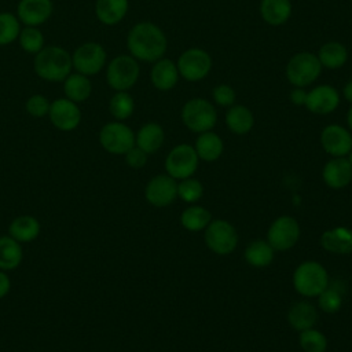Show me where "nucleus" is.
<instances>
[{
	"instance_id": "nucleus-1",
	"label": "nucleus",
	"mask_w": 352,
	"mask_h": 352,
	"mask_svg": "<svg viewBox=\"0 0 352 352\" xmlns=\"http://www.w3.org/2000/svg\"><path fill=\"white\" fill-rule=\"evenodd\" d=\"M126 45L133 58L144 62H154L165 54L166 37L154 23L140 22L129 30Z\"/></svg>"
},
{
	"instance_id": "nucleus-2",
	"label": "nucleus",
	"mask_w": 352,
	"mask_h": 352,
	"mask_svg": "<svg viewBox=\"0 0 352 352\" xmlns=\"http://www.w3.org/2000/svg\"><path fill=\"white\" fill-rule=\"evenodd\" d=\"M73 67L72 55L56 45L44 47L34 56V70L47 81H65Z\"/></svg>"
},
{
	"instance_id": "nucleus-3",
	"label": "nucleus",
	"mask_w": 352,
	"mask_h": 352,
	"mask_svg": "<svg viewBox=\"0 0 352 352\" xmlns=\"http://www.w3.org/2000/svg\"><path fill=\"white\" fill-rule=\"evenodd\" d=\"M293 283L300 294L318 297L329 286V275L322 264L316 261H305L296 268Z\"/></svg>"
},
{
	"instance_id": "nucleus-4",
	"label": "nucleus",
	"mask_w": 352,
	"mask_h": 352,
	"mask_svg": "<svg viewBox=\"0 0 352 352\" xmlns=\"http://www.w3.org/2000/svg\"><path fill=\"white\" fill-rule=\"evenodd\" d=\"M182 120L184 125L192 132H208L210 131L217 120V114L212 103L205 99H191L182 110Z\"/></svg>"
},
{
	"instance_id": "nucleus-5",
	"label": "nucleus",
	"mask_w": 352,
	"mask_h": 352,
	"mask_svg": "<svg viewBox=\"0 0 352 352\" xmlns=\"http://www.w3.org/2000/svg\"><path fill=\"white\" fill-rule=\"evenodd\" d=\"M322 70V65L311 52H298L296 54L286 66L287 80L296 87H307L314 82Z\"/></svg>"
},
{
	"instance_id": "nucleus-6",
	"label": "nucleus",
	"mask_w": 352,
	"mask_h": 352,
	"mask_svg": "<svg viewBox=\"0 0 352 352\" xmlns=\"http://www.w3.org/2000/svg\"><path fill=\"white\" fill-rule=\"evenodd\" d=\"M139 72V65L133 56L118 55L109 63L106 78L113 89L126 91L138 81Z\"/></svg>"
},
{
	"instance_id": "nucleus-7",
	"label": "nucleus",
	"mask_w": 352,
	"mask_h": 352,
	"mask_svg": "<svg viewBox=\"0 0 352 352\" xmlns=\"http://www.w3.org/2000/svg\"><path fill=\"white\" fill-rule=\"evenodd\" d=\"M198 166V154L190 144H179L170 150L165 160V169L170 177L187 179Z\"/></svg>"
},
{
	"instance_id": "nucleus-8",
	"label": "nucleus",
	"mask_w": 352,
	"mask_h": 352,
	"mask_svg": "<svg viewBox=\"0 0 352 352\" xmlns=\"http://www.w3.org/2000/svg\"><path fill=\"white\" fill-rule=\"evenodd\" d=\"M99 142L111 154H125L135 146V135L122 122H109L100 129Z\"/></svg>"
},
{
	"instance_id": "nucleus-9",
	"label": "nucleus",
	"mask_w": 352,
	"mask_h": 352,
	"mask_svg": "<svg viewBox=\"0 0 352 352\" xmlns=\"http://www.w3.org/2000/svg\"><path fill=\"white\" fill-rule=\"evenodd\" d=\"M72 63L77 73L84 76L96 74L106 63V51L98 43H84L72 55Z\"/></svg>"
},
{
	"instance_id": "nucleus-10",
	"label": "nucleus",
	"mask_w": 352,
	"mask_h": 352,
	"mask_svg": "<svg viewBox=\"0 0 352 352\" xmlns=\"http://www.w3.org/2000/svg\"><path fill=\"white\" fill-rule=\"evenodd\" d=\"M205 242L212 252L217 254H228L235 249L238 235L228 221L214 220L210 221L205 230Z\"/></svg>"
},
{
	"instance_id": "nucleus-11",
	"label": "nucleus",
	"mask_w": 352,
	"mask_h": 352,
	"mask_svg": "<svg viewBox=\"0 0 352 352\" xmlns=\"http://www.w3.org/2000/svg\"><path fill=\"white\" fill-rule=\"evenodd\" d=\"M300 236V226L290 216L278 217L268 230V243L274 250H289L292 249Z\"/></svg>"
},
{
	"instance_id": "nucleus-12",
	"label": "nucleus",
	"mask_w": 352,
	"mask_h": 352,
	"mask_svg": "<svg viewBox=\"0 0 352 352\" xmlns=\"http://www.w3.org/2000/svg\"><path fill=\"white\" fill-rule=\"evenodd\" d=\"M176 66L183 78L187 81H198L208 76L212 66V59L204 50L191 48L180 55Z\"/></svg>"
},
{
	"instance_id": "nucleus-13",
	"label": "nucleus",
	"mask_w": 352,
	"mask_h": 352,
	"mask_svg": "<svg viewBox=\"0 0 352 352\" xmlns=\"http://www.w3.org/2000/svg\"><path fill=\"white\" fill-rule=\"evenodd\" d=\"M48 116L52 125L65 132L73 131L74 128L78 126L81 121V111L77 103L67 98H60L54 100L50 104Z\"/></svg>"
},
{
	"instance_id": "nucleus-14",
	"label": "nucleus",
	"mask_w": 352,
	"mask_h": 352,
	"mask_svg": "<svg viewBox=\"0 0 352 352\" xmlns=\"http://www.w3.org/2000/svg\"><path fill=\"white\" fill-rule=\"evenodd\" d=\"M144 195L154 206H168L177 197V183L169 175H158L147 183Z\"/></svg>"
},
{
	"instance_id": "nucleus-15",
	"label": "nucleus",
	"mask_w": 352,
	"mask_h": 352,
	"mask_svg": "<svg viewBox=\"0 0 352 352\" xmlns=\"http://www.w3.org/2000/svg\"><path fill=\"white\" fill-rule=\"evenodd\" d=\"M320 143L333 157H344L352 150V136L341 125H329L320 133Z\"/></svg>"
},
{
	"instance_id": "nucleus-16",
	"label": "nucleus",
	"mask_w": 352,
	"mask_h": 352,
	"mask_svg": "<svg viewBox=\"0 0 352 352\" xmlns=\"http://www.w3.org/2000/svg\"><path fill=\"white\" fill-rule=\"evenodd\" d=\"M340 103V96L336 88L331 85H319L312 91L307 92L305 106L315 114H329Z\"/></svg>"
},
{
	"instance_id": "nucleus-17",
	"label": "nucleus",
	"mask_w": 352,
	"mask_h": 352,
	"mask_svg": "<svg viewBox=\"0 0 352 352\" xmlns=\"http://www.w3.org/2000/svg\"><path fill=\"white\" fill-rule=\"evenodd\" d=\"M18 19L26 26H38L52 14L51 0H21L18 3Z\"/></svg>"
},
{
	"instance_id": "nucleus-18",
	"label": "nucleus",
	"mask_w": 352,
	"mask_h": 352,
	"mask_svg": "<svg viewBox=\"0 0 352 352\" xmlns=\"http://www.w3.org/2000/svg\"><path fill=\"white\" fill-rule=\"evenodd\" d=\"M322 176L329 187L342 188L352 180V165L344 157H334L324 165Z\"/></svg>"
},
{
	"instance_id": "nucleus-19",
	"label": "nucleus",
	"mask_w": 352,
	"mask_h": 352,
	"mask_svg": "<svg viewBox=\"0 0 352 352\" xmlns=\"http://www.w3.org/2000/svg\"><path fill=\"white\" fill-rule=\"evenodd\" d=\"M320 245L324 250L346 254L352 252V230L346 227H336L333 230L324 231L320 236Z\"/></svg>"
},
{
	"instance_id": "nucleus-20",
	"label": "nucleus",
	"mask_w": 352,
	"mask_h": 352,
	"mask_svg": "<svg viewBox=\"0 0 352 352\" xmlns=\"http://www.w3.org/2000/svg\"><path fill=\"white\" fill-rule=\"evenodd\" d=\"M179 78L177 66L170 59H158L151 69V82L160 91L172 89Z\"/></svg>"
},
{
	"instance_id": "nucleus-21",
	"label": "nucleus",
	"mask_w": 352,
	"mask_h": 352,
	"mask_svg": "<svg viewBox=\"0 0 352 352\" xmlns=\"http://www.w3.org/2000/svg\"><path fill=\"white\" fill-rule=\"evenodd\" d=\"M128 11V0H96L95 14L104 25L118 23Z\"/></svg>"
},
{
	"instance_id": "nucleus-22",
	"label": "nucleus",
	"mask_w": 352,
	"mask_h": 352,
	"mask_svg": "<svg viewBox=\"0 0 352 352\" xmlns=\"http://www.w3.org/2000/svg\"><path fill=\"white\" fill-rule=\"evenodd\" d=\"M164 138L165 135L161 125L155 122H148L139 129L138 135L135 136V144L144 153L151 154L162 146Z\"/></svg>"
},
{
	"instance_id": "nucleus-23",
	"label": "nucleus",
	"mask_w": 352,
	"mask_h": 352,
	"mask_svg": "<svg viewBox=\"0 0 352 352\" xmlns=\"http://www.w3.org/2000/svg\"><path fill=\"white\" fill-rule=\"evenodd\" d=\"M316 319H318L316 308L308 301H300L294 304L287 314V320L290 326L300 331L311 329L315 324Z\"/></svg>"
},
{
	"instance_id": "nucleus-24",
	"label": "nucleus",
	"mask_w": 352,
	"mask_h": 352,
	"mask_svg": "<svg viewBox=\"0 0 352 352\" xmlns=\"http://www.w3.org/2000/svg\"><path fill=\"white\" fill-rule=\"evenodd\" d=\"M260 11L267 23L278 26L289 19L292 14V4L290 0H261Z\"/></svg>"
},
{
	"instance_id": "nucleus-25",
	"label": "nucleus",
	"mask_w": 352,
	"mask_h": 352,
	"mask_svg": "<svg viewBox=\"0 0 352 352\" xmlns=\"http://www.w3.org/2000/svg\"><path fill=\"white\" fill-rule=\"evenodd\" d=\"M63 91H65V95L67 99L78 103V102H84L89 98L92 85H91L88 76H84L81 73H74V74H69L65 78Z\"/></svg>"
},
{
	"instance_id": "nucleus-26",
	"label": "nucleus",
	"mask_w": 352,
	"mask_h": 352,
	"mask_svg": "<svg viewBox=\"0 0 352 352\" xmlns=\"http://www.w3.org/2000/svg\"><path fill=\"white\" fill-rule=\"evenodd\" d=\"M195 151L198 158L212 162L216 161L223 153V140L213 132H202L195 142Z\"/></svg>"
},
{
	"instance_id": "nucleus-27",
	"label": "nucleus",
	"mask_w": 352,
	"mask_h": 352,
	"mask_svg": "<svg viewBox=\"0 0 352 352\" xmlns=\"http://www.w3.org/2000/svg\"><path fill=\"white\" fill-rule=\"evenodd\" d=\"M10 236L18 242H30L40 234V223L33 216H19L10 224Z\"/></svg>"
},
{
	"instance_id": "nucleus-28",
	"label": "nucleus",
	"mask_w": 352,
	"mask_h": 352,
	"mask_svg": "<svg viewBox=\"0 0 352 352\" xmlns=\"http://www.w3.org/2000/svg\"><path fill=\"white\" fill-rule=\"evenodd\" d=\"M22 248L18 241L10 235L0 236V270L16 268L22 261Z\"/></svg>"
},
{
	"instance_id": "nucleus-29",
	"label": "nucleus",
	"mask_w": 352,
	"mask_h": 352,
	"mask_svg": "<svg viewBox=\"0 0 352 352\" xmlns=\"http://www.w3.org/2000/svg\"><path fill=\"white\" fill-rule=\"evenodd\" d=\"M226 122L234 133L243 135L252 129V126L254 124V118H253L252 111L248 107L236 104V106H232L227 111Z\"/></svg>"
},
{
	"instance_id": "nucleus-30",
	"label": "nucleus",
	"mask_w": 352,
	"mask_h": 352,
	"mask_svg": "<svg viewBox=\"0 0 352 352\" xmlns=\"http://www.w3.org/2000/svg\"><path fill=\"white\" fill-rule=\"evenodd\" d=\"M318 59H319L320 65L327 69H338L346 62L348 52L342 44L331 41V43H326L320 47Z\"/></svg>"
},
{
	"instance_id": "nucleus-31",
	"label": "nucleus",
	"mask_w": 352,
	"mask_h": 352,
	"mask_svg": "<svg viewBox=\"0 0 352 352\" xmlns=\"http://www.w3.org/2000/svg\"><path fill=\"white\" fill-rule=\"evenodd\" d=\"M245 258L253 267H267L274 258V249L265 241H253L245 250Z\"/></svg>"
},
{
	"instance_id": "nucleus-32",
	"label": "nucleus",
	"mask_w": 352,
	"mask_h": 352,
	"mask_svg": "<svg viewBox=\"0 0 352 352\" xmlns=\"http://www.w3.org/2000/svg\"><path fill=\"white\" fill-rule=\"evenodd\" d=\"M180 221L188 231H201L210 223V213L202 206H190L182 213Z\"/></svg>"
},
{
	"instance_id": "nucleus-33",
	"label": "nucleus",
	"mask_w": 352,
	"mask_h": 352,
	"mask_svg": "<svg viewBox=\"0 0 352 352\" xmlns=\"http://www.w3.org/2000/svg\"><path fill=\"white\" fill-rule=\"evenodd\" d=\"M133 99L126 91H117V94L113 95L109 103V110L111 116L117 120H125L131 117V114L133 113Z\"/></svg>"
},
{
	"instance_id": "nucleus-34",
	"label": "nucleus",
	"mask_w": 352,
	"mask_h": 352,
	"mask_svg": "<svg viewBox=\"0 0 352 352\" xmlns=\"http://www.w3.org/2000/svg\"><path fill=\"white\" fill-rule=\"evenodd\" d=\"M21 33L19 19L10 12H0V45L14 41Z\"/></svg>"
},
{
	"instance_id": "nucleus-35",
	"label": "nucleus",
	"mask_w": 352,
	"mask_h": 352,
	"mask_svg": "<svg viewBox=\"0 0 352 352\" xmlns=\"http://www.w3.org/2000/svg\"><path fill=\"white\" fill-rule=\"evenodd\" d=\"M19 44L29 54H37L44 48V36L34 26H26L19 33Z\"/></svg>"
},
{
	"instance_id": "nucleus-36",
	"label": "nucleus",
	"mask_w": 352,
	"mask_h": 352,
	"mask_svg": "<svg viewBox=\"0 0 352 352\" xmlns=\"http://www.w3.org/2000/svg\"><path fill=\"white\" fill-rule=\"evenodd\" d=\"M300 345L305 352H324L327 348V340L323 333L311 327L301 331Z\"/></svg>"
},
{
	"instance_id": "nucleus-37",
	"label": "nucleus",
	"mask_w": 352,
	"mask_h": 352,
	"mask_svg": "<svg viewBox=\"0 0 352 352\" xmlns=\"http://www.w3.org/2000/svg\"><path fill=\"white\" fill-rule=\"evenodd\" d=\"M204 194V187L197 179H182L177 184V195L186 202H195Z\"/></svg>"
},
{
	"instance_id": "nucleus-38",
	"label": "nucleus",
	"mask_w": 352,
	"mask_h": 352,
	"mask_svg": "<svg viewBox=\"0 0 352 352\" xmlns=\"http://www.w3.org/2000/svg\"><path fill=\"white\" fill-rule=\"evenodd\" d=\"M318 304L320 309L326 314H336L342 304V296L341 293L334 287H326L319 296Z\"/></svg>"
},
{
	"instance_id": "nucleus-39",
	"label": "nucleus",
	"mask_w": 352,
	"mask_h": 352,
	"mask_svg": "<svg viewBox=\"0 0 352 352\" xmlns=\"http://www.w3.org/2000/svg\"><path fill=\"white\" fill-rule=\"evenodd\" d=\"M50 102L43 95H32L26 102V111L33 117H44L50 111Z\"/></svg>"
},
{
	"instance_id": "nucleus-40",
	"label": "nucleus",
	"mask_w": 352,
	"mask_h": 352,
	"mask_svg": "<svg viewBox=\"0 0 352 352\" xmlns=\"http://www.w3.org/2000/svg\"><path fill=\"white\" fill-rule=\"evenodd\" d=\"M213 99L220 106H231L235 100V91L226 84L217 85L213 89Z\"/></svg>"
},
{
	"instance_id": "nucleus-41",
	"label": "nucleus",
	"mask_w": 352,
	"mask_h": 352,
	"mask_svg": "<svg viewBox=\"0 0 352 352\" xmlns=\"http://www.w3.org/2000/svg\"><path fill=\"white\" fill-rule=\"evenodd\" d=\"M125 161H126V164L129 166L139 169V168L146 165V162H147V153H144L138 146H133L131 150H128L125 153Z\"/></svg>"
},
{
	"instance_id": "nucleus-42",
	"label": "nucleus",
	"mask_w": 352,
	"mask_h": 352,
	"mask_svg": "<svg viewBox=\"0 0 352 352\" xmlns=\"http://www.w3.org/2000/svg\"><path fill=\"white\" fill-rule=\"evenodd\" d=\"M305 99H307V92H305L302 88H300V87L294 88V89L292 91V94H290V100H292L294 104H297V106L305 104Z\"/></svg>"
},
{
	"instance_id": "nucleus-43",
	"label": "nucleus",
	"mask_w": 352,
	"mask_h": 352,
	"mask_svg": "<svg viewBox=\"0 0 352 352\" xmlns=\"http://www.w3.org/2000/svg\"><path fill=\"white\" fill-rule=\"evenodd\" d=\"M10 287H11V282H10L8 275L6 272L0 271V298L7 296V293L10 292Z\"/></svg>"
},
{
	"instance_id": "nucleus-44",
	"label": "nucleus",
	"mask_w": 352,
	"mask_h": 352,
	"mask_svg": "<svg viewBox=\"0 0 352 352\" xmlns=\"http://www.w3.org/2000/svg\"><path fill=\"white\" fill-rule=\"evenodd\" d=\"M344 95H345V98H346L349 102H352V81H349V82L345 85V88H344Z\"/></svg>"
},
{
	"instance_id": "nucleus-45",
	"label": "nucleus",
	"mask_w": 352,
	"mask_h": 352,
	"mask_svg": "<svg viewBox=\"0 0 352 352\" xmlns=\"http://www.w3.org/2000/svg\"><path fill=\"white\" fill-rule=\"evenodd\" d=\"M346 120H348V125H349V128L352 129V107H351V109H349V111H348Z\"/></svg>"
},
{
	"instance_id": "nucleus-46",
	"label": "nucleus",
	"mask_w": 352,
	"mask_h": 352,
	"mask_svg": "<svg viewBox=\"0 0 352 352\" xmlns=\"http://www.w3.org/2000/svg\"><path fill=\"white\" fill-rule=\"evenodd\" d=\"M348 161L351 162V165H352V150L349 151V158H348Z\"/></svg>"
}]
</instances>
